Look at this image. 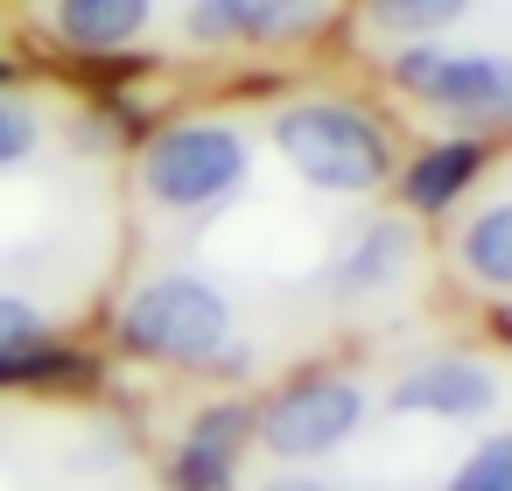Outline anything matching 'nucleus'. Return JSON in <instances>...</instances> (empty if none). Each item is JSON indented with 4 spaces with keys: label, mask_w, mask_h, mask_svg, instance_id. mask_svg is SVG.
I'll return each instance as SVG.
<instances>
[{
    "label": "nucleus",
    "mask_w": 512,
    "mask_h": 491,
    "mask_svg": "<svg viewBox=\"0 0 512 491\" xmlns=\"http://www.w3.org/2000/svg\"><path fill=\"white\" fill-rule=\"evenodd\" d=\"M393 85L428 99L435 113L463 127H512V57H442V50H407L393 64Z\"/></svg>",
    "instance_id": "obj_4"
},
{
    "label": "nucleus",
    "mask_w": 512,
    "mask_h": 491,
    "mask_svg": "<svg viewBox=\"0 0 512 491\" xmlns=\"http://www.w3.org/2000/svg\"><path fill=\"white\" fill-rule=\"evenodd\" d=\"M358 414H365L358 386L309 379V386H295V393H281V400L267 407L260 435H267L274 456H323V449H337V442L358 428Z\"/></svg>",
    "instance_id": "obj_5"
},
{
    "label": "nucleus",
    "mask_w": 512,
    "mask_h": 491,
    "mask_svg": "<svg viewBox=\"0 0 512 491\" xmlns=\"http://www.w3.org/2000/svg\"><path fill=\"white\" fill-rule=\"evenodd\" d=\"M463 267L491 288H512V197L463 225Z\"/></svg>",
    "instance_id": "obj_11"
},
{
    "label": "nucleus",
    "mask_w": 512,
    "mask_h": 491,
    "mask_svg": "<svg viewBox=\"0 0 512 491\" xmlns=\"http://www.w3.org/2000/svg\"><path fill=\"white\" fill-rule=\"evenodd\" d=\"M239 442H246V407H211L176 449V484L183 491H225V470H232Z\"/></svg>",
    "instance_id": "obj_10"
},
{
    "label": "nucleus",
    "mask_w": 512,
    "mask_h": 491,
    "mask_svg": "<svg viewBox=\"0 0 512 491\" xmlns=\"http://www.w3.org/2000/svg\"><path fill=\"white\" fill-rule=\"evenodd\" d=\"M64 372H85L78 351H57L36 302L22 295H0V386L8 379H64Z\"/></svg>",
    "instance_id": "obj_9"
},
{
    "label": "nucleus",
    "mask_w": 512,
    "mask_h": 491,
    "mask_svg": "<svg viewBox=\"0 0 512 491\" xmlns=\"http://www.w3.org/2000/svg\"><path fill=\"white\" fill-rule=\"evenodd\" d=\"M29 148H36V120H29V106L0 92V169H8V162H22Z\"/></svg>",
    "instance_id": "obj_16"
},
{
    "label": "nucleus",
    "mask_w": 512,
    "mask_h": 491,
    "mask_svg": "<svg viewBox=\"0 0 512 491\" xmlns=\"http://www.w3.org/2000/svg\"><path fill=\"white\" fill-rule=\"evenodd\" d=\"M246 176V141L218 120H190V127H169L148 155H141V190L169 211H204L218 204L232 183Z\"/></svg>",
    "instance_id": "obj_3"
},
{
    "label": "nucleus",
    "mask_w": 512,
    "mask_h": 491,
    "mask_svg": "<svg viewBox=\"0 0 512 491\" xmlns=\"http://www.w3.org/2000/svg\"><path fill=\"white\" fill-rule=\"evenodd\" d=\"M225 295L197 274H162L148 281L127 309H120V344L141 358H169V365H204L225 344Z\"/></svg>",
    "instance_id": "obj_2"
},
{
    "label": "nucleus",
    "mask_w": 512,
    "mask_h": 491,
    "mask_svg": "<svg viewBox=\"0 0 512 491\" xmlns=\"http://www.w3.org/2000/svg\"><path fill=\"white\" fill-rule=\"evenodd\" d=\"M148 22H155V0H50V29L71 50H92V57L141 43Z\"/></svg>",
    "instance_id": "obj_8"
},
{
    "label": "nucleus",
    "mask_w": 512,
    "mask_h": 491,
    "mask_svg": "<svg viewBox=\"0 0 512 491\" xmlns=\"http://www.w3.org/2000/svg\"><path fill=\"white\" fill-rule=\"evenodd\" d=\"M470 176H477V148H470V141H449V148H435V155H421V162L407 169V197H414L421 211H442Z\"/></svg>",
    "instance_id": "obj_12"
},
{
    "label": "nucleus",
    "mask_w": 512,
    "mask_h": 491,
    "mask_svg": "<svg viewBox=\"0 0 512 491\" xmlns=\"http://www.w3.org/2000/svg\"><path fill=\"white\" fill-rule=\"evenodd\" d=\"M274 141H281V155H288L316 190H337V197L379 190L386 169H393L386 134H379L365 113L337 106V99H302V106H288V113L274 120Z\"/></svg>",
    "instance_id": "obj_1"
},
{
    "label": "nucleus",
    "mask_w": 512,
    "mask_h": 491,
    "mask_svg": "<svg viewBox=\"0 0 512 491\" xmlns=\"http://www.w3.org/2000/svg\"><path fill=\"white\" fill-rule=\"evenodd\" d=\"M274 491H316V484H274Z\"/></svg>",
    "instance_id": "obj_17"
},
{
    "label": "nucleus",
    "mask_w": 512,
    "mask_h": 491,
    "mask_svg": "<svg viewBox=\"0 0 512 491\" xmlns=\"http://www.w3.org/2000/svg\"><path fill=\"white\" fill-rule=\"evenodd\" d=\"M393 267H400V232H393V225H379V232H372V239L337 267V281H344V288H372V281H386Z\"/></svg>",
    "instance_id": "obj_14"
},
{
    "label": "nucleus",
    "mask_w": 512,
    "mask_h": 491,
    "mask_svg": "<svg viewBox=\"0 0 512 491\" xmlns=\"http://www.w3.org/2000/svg\"><path fill=\"white\" fill-rule=\"evenodd\" d=\"M491 400H498V379H491V365H477V358H428V365H414V372L393 386V407H400V414H435V421L491 414Z\"/></svg>",
    "instance_id": "obj_6"
},
{
    "label": "nucleus",
    "mask_w": 512,
    "mask_h": 491,
    "mask_svg": "<svg viewBox=\"0 0 512 491\" xmlns=\"http://www.w3.org/2000/svg\"><path fill=\"white\" fill-rule=\"evenodd\" d=\"M449 491H512V435H491V442L456 470Z\"/></svg>",
    "instance_id": "obj_15"
},
{
    "label": "nucleus",
    "mask_w": 512,
    "mask_h": 491,
    "mask_svg": "<svg viewBox=\"0 0 512 491\" xmlns=\"http://www.w3.org/2000/svg\"><path fill=\"white\" fill-rule=\"evenodd\" d=\"M316 22V0H190L197 43H288Z\"/></svg>",
    "instance_id": "obj_7"
},
{
    "label": "nucleus",
    "mask_w": 512,
    "mask_h": 491,
    "mask_svg": "<svg viewBox=\"0 0 512 491\" xmlns=\"http://www.w3.org/2000/svg\"><path fill=\"white\" fill-rule=\"evenodd\" d=\"M470 15V0H365V22L386 29V36H442L449 22Z\"/></svg>",
    "instance_id": "obj_13"
}]
</instances>
